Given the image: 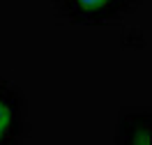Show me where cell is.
<instances>
[{"instance_id":"6da1fadb","label":"cell","mask_w":152,"mask_h":145,"mask_svg":"<svg viewBox=\"0 0 152 145\" xmlns=\"http://www.w3.org/2000/svg\"><path fill=\"white\" fill-rule=\"evenodd\" d=\"M62 5L74 21L99 23L122 14L132 5V0H62Z\"/></svg>"},{"instance_id":"7a4b0ae2","label":"cell","mask_w":152,"mask_h":145,"mask_svg":"<svg viewBox=\"0 0 152 145\" xmlns=\"http://www.w3.org/2000/svg\"><path fill=\"white\" fill-rule=\"evenodd\" d=\"M23 129V104L14 87L0 83V141L16 145Z\"/></svg>"},{"instance_id":"3957f363","label":"cell","mask_w":152,"mask_h":145,"mask_svg":"<svg viewBox=\"0 0 152 145\" xmlns=\"http://www.w3.org/2000/svg\"><path fill=\"white\" fill-rule=\"evenodd\" d=\"M115 145H150V113H148V108H134L120 117Z\"/></svg>"}]
</instances>
